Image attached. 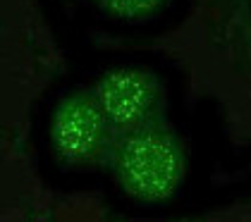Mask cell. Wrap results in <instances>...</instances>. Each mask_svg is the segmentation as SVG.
I'll return each mask as SVG.
<instances>
[{
  "mask_svg": "<svg viewBox=\"0 0 251 222\" xmlns=\"http://www.w3.org/2000/svg\"><path fill=\"white\" fill-rule=\"evenodd\" d=\"M117 189L139 203H165L187 177V148L168 120L115 136L105 167Z\"/></svg>",
  "mask_w": 251,
  "mask_h": 222,
  "instance_id": "6da1fadb",
  "label": "cell"
},
{
  "mask_svg": "<svg viewBox=\"0 0 251 222\" xmlns=\"http://www.w3.org/2000/svg\"><path fill=\"white\" fill-rule=\"evenodd\" d=\"M117 131L100 110L94 89L79 86L65 93L53 110L50 146L60 165L75 172L108 167Z\"/></svg>",
  "mask_w": 251,
  "mask_h": 222,
  "instance_id": "7a4b0ae2",
  "label": "cell"
},
{
  "mask_svg": "<svg viewBox=\"0 0 251 222\" xmlns=\"http://www.w3.org/2000/svg\"><path fill=\"white\" fill-rule=\"evenodd\" d=\"M100 110L117 134L165 120L168 91L160 76L146 67H117L91 84Z\"/></svg>",
  "mask_w": 251,
  "mask_h": 222,
  "instance_id": "3957f363",
  "label": "cell"
},
{
  "mask_svg": "<svg viewBox=\"0 0 251 222\" xmlns=\"http://www.w3.org/2000/svg\"><path fill=\"white\" fill-rule=\"evenodd\" d=\"M98 15L113 19V22H125V24H144L158 17L170 0H81Z\"/></svg>",
  "mask_w": 251,
  "mask_h": 222,
  "instance_id": "277c9868",
  "label": "cell"
}]
</instances>
